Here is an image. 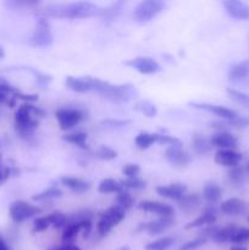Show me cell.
I'll use <instances>...</instances> for the list:
<instances>
[{"label":"cell","mask_w":249,"mask_h":250,"mask_svg":"<svg viewBox=\"0 0 249 250\" xmlns=\"http://www.w3.org/2000/svg\"><path fill=\"white\" fill-rule=\"evenodd\" d=\"M102 10L94 2L73 1L48 4L44 7L43 12L46 17H56V19H88V17L100 16Z\"/></svg>","instance_id":"obj_1"},{"label":"cell","mask_w":249,"mask_h":250,"mask_svg":"<svg viewBox=\"0 0 249 250\" xmlns=\"http://www.w3.org/2000/svg\"><path fill=\"white\" fill-rule=\"evenodd\" d=\"M44 116L45 111L42 107L24 103L15 112V129L23 138H29L36 133L39 121Z\"/></svg>","instance_id":"obj_2"},{"label":"cell","mask_w":249,"mask_h":250,"mask_svg":"<svg viewBox=\"0 0 249 250\" xmlns=\"http://www.w3.org/2000/svg\"><path fill=\"white\" fill-rule=\"evenodd\" d=\"M90 85H92V92L98 93L112 103L129 102L137 94L132 84H111L105 81L90 77Z\"/></svg>","instance_id":"obj_3"},{"label":"cell","mask_w":249,"mask_h":250,"mask_svg":"<svg viewBox=\"0 0 249 250\" xmlns=\"http://www.w3.org/2000/svg\"><path fill=\"white\" fill-rule=\"evenodd\" d=\"M126 216V211L119 205H112L102 212L97 222V234L100 238L106 237Z\"/></svg>","instance_id":"obj_4"},{"label":"cell","mask_w":249,"mask_h":250,"mask_svg":"<svg viewBox=\"0 0 249 250\" xmlns=\"http://www.w3.org/2000/svg\"><path fill=\"white\" fill-rule=\"evenodd\" d=\"M54 36L51 32V24L45 16H42L37 20L36 28L32 33L29 43L33 46L38 48H45L53 44Z\"/></svg>","instance_id":"obj_5"},{"label":"cell","mask_w":249,"mask_h":250,"mask_svg":"<svg viewBox=\"0 0 249 250\" xmlns=\"http://www.w3.org/2000/svg\"><path fill=\"white\" fill-rule=\"evenodd\" d=\"M165 9V2L161 0H144L139 2L133 11V20L136 22H149L158 16Z\"/></svg>","instance_id":"obj_6"},{"label":"cell","mask_w":249,"mask_h":250,"mask_svg":"<svg viewBox=\"0 0 249 250\" xmlns=\"http://www.w3.org/2000/svg\"><path fill=\"white\" fill-rule=\"evenodd\" d=\"M55 117L60 128L62 131H68L81 124L85 119V114L78 107H61L55 111Z\"/></svg>","instance_id":"obj_7"},{"label":"cell","mask_w":249,"mask_h":250,"mask_svg":"<svg viewBox=\"0 0 249 250\" xmlns=\"http://www.w3.org/2000/svg\"><path fill=\"white\" fill-rule=\"evenodd\" d=\"M42 209L36 205H32L29 203L23 202V200H16L12 203L9 208V216L16 224H21L31 217L39 215Z\"/></svg>","instance_id":"obj_8"},{"label":"cell","mask_w":249,"mask_h":250,"mask_svg":"<svg viewBox=\"0 0 249 250\" xmlns=\"http://www.w3.org/2000/svg\"><path fill=\"white\" fill-rule=\"evenodd\" d=\"M124 65L129 66L142 75H154L160 71V65L158 63V61L148 58V56H138V58L131 59V60L126 61Z\"/></svg>","instance_id":"obj_9"},{"label":"cell","mask_w":249,"mask_h":250,"mask_svg":"<svg viewBox=\"0 0 249 250\" xmlns=\"http://www.w3.org/2000/svg\"><path fill=\"white\" fill-rule=\"evenodd\" d=\"M175 224V219L173 217H159L155 221L145 222V224L138 225L134 232L138 233V232H146L150 236H154V234H159L165 232L166 229H170L172 225Z\"/></svg>","instance_id":"obj_10"},{"label":"cell","mask_w":249,"mask_h":250,"mask_svg":"<svg viewBox=\"0 0 249 250\" xmlns=\"http://www.w3.org/2000/svg\"><path fill=\"white\" fill-rule=\"evenodd\" d=\"M137 209L142 210V211L156 214L160 217H173V214H175V209H173L172 205L161 202H154V200L141 202L137 205Z\"/></svg>","instance_id":"obj_11"},{"label":"cell","mask_w":249,"mask_h":250,"mask_svg":"<svg viewBox=\"0 0 249 250\" xmlns=\"http://www.w3.org/2000/svg\"><path fill=\"white\" fill-rule=\"evenodd\" d=\"M165 159L176 168L186 167L192 161V156L183 150L182 146H168L165 150Z\"/></svg>","instance_id":"obj_12"},{"label":"cell","mask_w":249,"mask_h":250,"mask_svg":"<svg viewBox=\"0 0 249 250\" xmlns=\"http://www.w3.org/2000/svg\"><path fill=\"white\" fill-rule=\"evenodd\" d=\"M189 105L192 107H195V109L204 110V111L210 112V114H214L216 116L221 117L225 121H228V120H233L234 117L238 116L237 111L229 109V107L222 106V105H215L210 104V103H189Z\"/></svg>","instance_id":"obj_13"},{"label":"cell","mask_w":249,"mask_h":250,"mask_svg":"<svg viewBox=\"0 0 249 250\" xmlns=\"http://www.w3.org/2000/svg\"><path fill=\"white\" fill-rule=\"evenodd\" d=\"M227 14L238 21L249 20V5L241 0H226L222 2Z\"/></svg>","instance_id":"obj_14"},{"label":"cell","mask_w":249,"mask_h":250,"mask_svg":"<svg viewBox=\"0 0 249 250\" xmlns=\"http://www.w3.org/2000/svg\"><path fill=\"white\" fill-rule=\"evenodd\" d=\"M215 163L225 167H236L241 164L243 155L237 150H229V149H221L215 153Z\"/></svg>","instance_id":"obj_15"},{"label":"cell","mask_w":249,"mask_h":250,"mask_svg":"<svg viewBox=\"0 0 249 250\" xmlns=\"http://www.w3.org/2000/svg\"><path fill=\"white\" fill-rule=\"evenodd\" d=\"M248 203L239 198H228L220 205V210L229 216H241L248 211Z\"/></svg>","instance_id":"obj_16"},{"label":"cell","mask_w":249,"mask_h":250,"mask_svg":"<svg viewBox=\"0 0 249 250\" xmlns=\"http://www.w3.org/2000/svg\"><path fill=\"white\" fill-rule=\"evenodd\" d=\"M212 146L217 148L219 150L221 149H229V150H236L238 148V138L234 134L227 132H217L216 134L210 138Z\"/></svg>","instance_id":"obj_17"},{"label":"cell","mask_w":249,"mask_h":250,"mask_svg":"<svg viewBox=\"0 0 249 250\" xmlns=\"http://www.w3.org/2000/svg\"><path fill=\"white\" fill-rule=\"evenodd\" d=\"M155 190L160 197L167 198V199L177 202V200L181 199L183 195L187 194L188 188L187 186L183 185V183H171V185L158 186V187L155 188Z\"/></svg>","instance_id":"obj_18"},{"label":"cell","mask_w":249,"mask_h":250,"mask_svg":"<svg viewBox=\"0 0 249 250\" xmlns=\"http://www.w3.org/2000/svg\"><path fill=\"white\" fill-rule=\"evenodd\" d=\"M217 220V211L215 209L214 205L209 204L204 209L202 215L197 217L195 220L190 221L189 224H187L185 226V229H197V227L202 226H210V225H214Z\"/></svg>","instance_id":"obj_19"},{"label":"cell","mask_w":249,"mask_h":250,"mask_svg":"<svg viewBox=\"0 0 249 250\" xmlns=\"http://www.w3.org/2000/svg\"><path fill=\"white\" fill-rule=\"evenodd\" d=\"M228 81L231 82H241L249 77V60H242L233 63L228 70Z\"/></svg>","instance_id":"obj_20"},{"label":"cell","mask_w":249,"mask_h":250,"mask_svg":"<svg viewBox=\"0 0 249 250\" xmlns=\"http://www.w3.org/2000/svg\"><path fill=\"white\" fill-rule=\"evenodd\" d=\"M65 84L68 89L76 93L92 92L90 77H73V76H67L65 81Z\"/></svg>","instance_id":"obj_21"},{"label":"cell","mask_w":249,"mask_h":250,"mask_svg":"<svg viewBox=\"0 0 249 250\" xmlns=\"http://www.w3.org/2000/svg\"><path fill=\"white\" fill-rule=\"evenodd\" d=\"M60 181L62 183V186H65L66 188H68V189L76 193H84L87 190H89L90 187H92V183L78 177L63 176V177H61Z\"/></svg>","instance_id":"obj_22"},{"label":"cell","mask_w":249,"mask_h":250,"mask_svg":"<svg viewBox=\"0 0 249 250\" xmlns=\"http://www.w3.org/2000/svg\"><path fill=\"white\" fill-rule=\"evenodd\" d=\"M20 89L12 87L7 81H5L4 78L0 77V104H7L9 106H14L15 102V94L19 92Z\"/></svg>","instance_id":"obj_23"},{"label":"cell","mask_w":249,"mask_h":250,"mask_svg":"<svg viewBox=\"0 0 249 250\" xmlns=\"http://www.w3.org/2000/svg\"><path fill=\"white\" fill-rule=\"evenodd\" d=\"M203 198L209 204L214 205L219 203L222 198V189L219 185L214 182H208L203 188Z\"/></svg>","instance_id":"obj_24"},{"label":"cell","mask_w":249,"mask_h":250,"mask_svg":"<svg viewBox=\"0 0 249 250\" xmlns=\"http://www.w3.org/2000/svg\"><path fill=\"white\" fill-rule=\"evenodd\" d=\"M192 146L194 151L199 155H205L212 150V144L210 142V138H207L203 134H194L192 138Z\"/></svg>","instance_id":"obj_25"},{"label":"cell","mask_w":249,"mask_h":250,"mask_svg":"<svg viewBox=\"0 0 249 250\" xmlns=\"http://www.w3.org/2000/svg\"><path fill=\"white\" fill-rule=\"evenodd\" d=\"M200 199H202V197L198 193H190V194H185L181 199H178L177 204L181 210L186 212H190L197 209Z\"/></svg>","instance_id":"obj_26"},{"label":"cell","mask_w":249,"mask_h":250,"mask_svg":"<svg viewBox=\"0 0 249 250\" xmlns=\"http://www.w3.org/2000/svg\"><path fill=\"white\" fill-rule=\"evenodd\" d=\"M159 133H149V132H141L134 138V144L141 150L150 148L154 143H158Z\"/></svg>","instance_id":"obj_27"},{"label":"cell","mask_w":249,"mask_h":250,"mask_svg":"<svg viewBox=\"0 0 249 250\" xmlns=\"http://www.w3.org/2000/svg\"><path fill=\"white\" fill-rule=\"evenodd\" d=\"M237 226L234 224H228L224 227H219V229L216 231V233L211 237V241L215 243H227V242H231L232 236H233L234 231H236Z\"/></svg>","instance_id":"obj_28"},{"label":"cell","mask_w":249,"mask_h":250,"mask_svg":"<svg viewBox=\"0 0 249 250\" xmlns=\"http://www.w3.org/2000/svg\"><path fill=\"white\" fill-rule=\"evenodd\" d=\"M61 195H62V190H61L60 188L56 187V186H50V187H48L46 189H44L43 192L33 195L32 199H33L34 202H49V200L58 199Z\"/></svg>","instance_id":"obj_29"},{"label":"cell","mask_w":249,"mask_h":250,"mask_svg":"<svg viewBox=\"0 0 249 250\" xmlns=\"http://www.w3.org/2000/svg\"><path fill=\"white\" fill-rule=\"evenodd\" d=\"M63 141H66L67 143L73 144V146H80L81 149H88V136L85 132H73V133H67L62 137Z\"/></svg>","instance_id":"obj_30"},{"label":"cell","mask_w":249,"mask_h":250,"mask_svg":"<svg viewBox=\"0 0 249 250\" xmlns=\"http://www.w3.org/2000/svg\"><path fill=\"white\" fill-rule=\"evenodd\" d=\"M124 189L120 182L112 180V178H105L98 186V192L102 194H109V193H120Z\"/></svg>","instance_id":"obj_31"},{"label":"cell","mask_w":249,"mask_h":250,"mask_svg":"<svg viewBox=\"0 0 249 250\" xmlns=\"http://www.w3.org/2000/svg\"><path fill=\"white\" fill-rule=\"evenodd\" d=\"M247 172L246 168L242 167L241 165L236 166V167L229 168L228 171V180L232 185L234 186H241L246 182Z\"/></svg>","instance_id":"obj_32"},{"label":"cell","mask_w":249,"mask_h":250,"mask_svg":"<svg viewBox=\"0 0 249 250\" xmlns=\"http://www.w3.org/2000/svg\"><path fill=\"white\" fill-rule=\"evenodd\" d=\"M226 93L229 95L233 102H236L237 104L242 105L244 107H249V94L246 92H242V90L236 89V88L227 87Z\"/></svg>","instance_id":"obj_33"},{"label":"cell","mask_w":249,"mask_h":250,"mask_svg":"<svg viewBox=\"0 0 249 250\" xmlns=\"http://www.w3.org/2000/svg\"><path fill=\"white\" fill-rule=\"evenodd\" d=\"M173 243H175V238L172 237H161L146 244L145 250H167L173 246Z\"/></svg>","instance_id":"obj_34"},{"label":"cell","mask_w":249,"mask_h":250,"mask_svg":"<svg viewBox=\"0 0 249 250\" xmlns=\"http://www.w3.org/2000/svg\"><path fill=\"white\" fill-rule=\"evenodd\" d=\"M121 7H122L121 1L114 2V4H111L110 6L105 7V9L102 10L100 17H102L103 21L104 22H111L112 20H114L115 17L120 14V11H121Z\"/></svg>","instance_id":"obj_35"},{"label":"cell","mask_w":249,"mask_h":250,"mask_svg":"<svg viewBox=\"0 0 249 250\" xmlns=\"http://www.w3.org/2000/svg\"><path fill=\"white\" fill-rule=\"evenodd\" d=\"M134 204V199L133 197L131 195V193L127 192V190L122 189L121 192L117 193L116 195V205H119L120 208L126 211V210L131 209Z\"/></svg>","instance_id":"obj_36"},{"label":"cell","mask_w":249,"mask_h":250,"mask_svg":"<svg viewBox=\"0 0 249 250\" xmlns=\"http://www.w3.org/2000/svg\"><path fill=\"white\" fill-rule=\"evenodd\" d=\"M120 185L122 186V188H128V189H134V190H139V189H144L146 187L145 181L142 180L141 177H131V178H124V180L120 181Z\"/></svg>","instance_id":"obj_37"},{"label":"cell","mask_w":249,"mask_h":250,"mask_svg":"<svg viewBox=\"0 0 249 250\" xmlns=\"http://www.w3.org/2000/svg\"><path fill=\"white\" fill-rule=\"evenodd\" d=\"M46 217H48L50 226L55 227V229H63L66 225H67V216L61 211H54L51 214L46 215Z\"/></svg>","instance_id":"obj_38"},{"label":"cell","mask_w":249,"mask_h":250,"mask_svg":"<svg viewBox=\"0 0 249 250\" xmlns=\"http://www.w3.org/2000/svg\"><path fill=\"white\" fill-rule=\"evenodd\" d=\"M134 109H136L137 111L142 112L144 116L149 117V119L155 116L156 112H158L155 105L151 104V103L148 102V100H141V102H138L136 104V106H134Z\"/></svg>","instance_id":"obj_39"},{"label":"cell","mask_w":249,"mask_h":250,"mask_svg":"<svg viewBox=\"0 0 249 250\" xmlns=\"http://www.w3.org/2000/svg\"><path fill=\"white\" fill-rule=\"evenodd\" d=\"M249 242V229L248 227H238L237 226L233 236L231 238V243L233 244H244Z\"/></svg>","instance_id":"obj_40"},{"label":"cell","mask_w":249,"mask_h":250,"mask_svg":"<svg viewBox=\"0 0 249 250\" xmlns=\"http://www.w3.org/2000/svg\"><path fill=\"white\" fill-rule=\"evenodd\" d=\"M222 122H224L227 128H247V127H249V116H241V115H238L233 120H228V121H225L224 120Z\"/></svg>","instance_id":"obj_41"},{"label":"cell","mask_w":249,"mask_h":250,"mask_svg":"<svg viewBox=\"0 0 249 250\" xmlns=\"http://www.w3.org/2000/svg\"><path fill=\"white\" fill-rule=\"evenodd\" d=\"M95 155H97L100 160L110 161V160H114V159L117 158V151L114 150V149L110 148V146H102L97 150Z\"/></svg>","instance_id":"obj_42"},{"label":"cell","mask_w":249,"mask_h":250,"mask_svg":"<svg viewBox=\"0 0 249 250\" xmlns=\"http://www.w3.org/2000/svg\"><path fill=\"white\" fill-rule=\"evenodd\" d=\"M158 143L161 146H167V148L168 146H182V142L180 139L168 136V134H159Z\"/></svg>","instance_id":"obj_43"},{"label":"cell","mask_w":249,"mask_h":250,"mask_svg":"<svg viewBox=\"0 0 249 250\" xmlns=\"http://www.w3.org/2000/svg\"><path fill=\"white\" fill-rule=\"evenodd\" d=\"M207 243V239L203 238V237H197L195 239H192V241L186 242L185 244L180 247L177 250H197L200 247H203L204 244Z\"/></svg>","instance_id":"obj_44"},{"label":"cell","mask_w":249,"mask_h":250,"mask_svg":"<svg viewBox=\"0 0 249 250\" xmlns=\"http://www.w3.org/2000/svg\"><path fill=\"white\" fill-rule=\"evenodd\" d=\"M131 124L129 120H119V119H107L102 121V126L107 127V128H121L126 127L127 125Z\"/></svg>","instance_id":"obj_45"},{"label":"cell","mask_w":249,"mask_h":250,"mask_svg":"<svg viewBox=\"0 0 249 250\" xmlns=\"http://www.w3.org/2000/svg\"><path fill=\"white\" fill-rule=\"evenodd\" d=\"M50 227V224H49V220L46 216H41L37 217L33 221V229L32 231L33 232H44Z\"/></svg>","instance_id":"obj_46"},{"label":"cell","mask_w":249,"mask_h":250,"mask_svg":"<svg viewBox=\"0 0 249 250\" xmlns=\"http://www.w3.org/2000/svg\"><path fill=\"white\" fill-rule=\"evenodd\" d=\"M139 172H141V166L138 164H126L122 167V173L126 176V178L137 177Z\"/></svg>","instance_id":"obj_47"},{"label":"cell","mask_w":249,"mask_h":250,"mask_svg":"<svg viewBox=\"0 0 249 250\" xmlns=\"http://www.w3.org/2000/svg\"><path fill=\"white\" fill-rule=\"evenodd\" d=\"M10 176H12V168L10 166L2 165V159L1 155H0V185L6 182Z\"/></svg>","instance_id":"obj_48"},{"label":"cell","mask_w":249,"mask_h":250,"mask_svg":"<svg viewBox=\"0 0 249 250\" xmlns=\"http://www.w3.org/2000/svg\"><path fill=\"white\" fill-rule=\"evenodd\" d=\"M49 250H81L80 247L76 246L75 243L73 244H61V246H56L50 248Z\"/></svg>","instance_id":"obj_49"},{"label":"cell","mask_w":249,"mask_h":250,"mask_svg":"<svg viewBox=\"0 0 249 250\" xmlns=\"http://www.w3.org/2000/svg\"><path fill=\"white\" fill-rule=\"evenodd\" d=\"M229 250H248V247L244 244H233Z\"/></svg>","instance_id":"obj_50"},{"label":"cell","mask_w":249,"mask_h":250,"mask_svg":"<svg viewBox=\"0 0 249 250\" xmlns=\"http://www.w3.org/2000/svg\"><path fill=\"white\" fill-rule=\"evenodd\" d=\"M0 250H10L9 247H7L6 242H5L4 239H2L1 236H0Z\"/></svg>","instance_id":"obj_51"},{"label":"cell","mask_w":249,"mask_h":250,"mask_svg":"<svg viewBox=\"0 0 249 250\" xmlns=\"http://www.w3.org/2000/svg\"><path fill=\"white\" fill-rule=\"evenodd\" d=\"M5 58V50L1 45H0V59H4Z\"/></svg>","instance_id":"obj_52"},{"label":"cell","mask_w":249,"mask_h":250,"mask_svg":"<svg viewBox=\"0 0 249 250\" xmlns=\"http://www.w3.org/2000/svg\"><path fill=\"white\" fill-rule=\"evenodd\" d=\"M244 168H246V172H247V175H249V160L247 161V164H246V166H244Z\"/></svg>","instance_id":"obj_53"},{"label":"cell","mask_w":249,"mask_h":250,"mask_svg":"<svg viewBox=\"0 0 249 250\" xmlns=\"http://www.w3.org/2000/svg\"><path fill=\"white\" fill-rule=\"evenodd\" d=\"M119 250H131V249H129V247L124 246V247H121V248H120Z\"/></svg>","instance_id":"obj_54"},{"label":"cell","mask_w":249,"mask_h":250,"mask_svg":"<svg viewBox=\"0 0 249 250\" xmlns=\"http://www.w3.org/2000/svg\"><path fill=\"white\" fill-rule=\"evenodd\" d=\"M248 221H249V217H248Z\"/></svg>","instance_id":"obj_55"},{"label":"cell","mask_w":249,"mask_h":250,"mask_svg":"<svg viewBox=\"0 0 249 250\" xmlns=\"http://www.w3.org/2000/svg\"><path fill=\"white\" fill-rule=\"evenodd\" d=\"M0 146H1V144H0Z\"/></svg>","instance_id":"obj_56"}]
</instances>
